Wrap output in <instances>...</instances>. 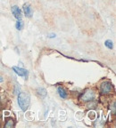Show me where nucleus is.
Listing matches in <instances>:
<instances>
[{
  "label": "nucleus",
  "instance_id": "obj_5",
  "mask_svg": "<svg viewBox=\"0 0 116 128\" xmlns=\"http://www.w3.org/2000/svg\"><path fill=\"white\" fill-rule=\"evenodd\" d=\"M22 11L24 12V15L26 16L27 18H30L32 16V8L30 4L26 3L22 6Z\"/></svg>",
  "mask_w": 116,
  "mask_h": 128
},
{
  "label": "nucleus",
  "instance_id": "obj_1",
  "mask_svg": "<svg viewBox=\"0 0 116 128\" xmlns=\"http://www.w3.org/2000/svg\"><path fill=\"white\" fill-rule=\"evenodd\" d=\"M30 96L26 92H20L18 95V104L22 111H26L30 107Z\"/></svg>",
  "mask_w": 116,
  "mask_h": 128
},
{
  "label": "nucleus",
  "instance_id": "obj_4",
  "mask_svg": "<svg viewBox=\"0 0 116 128\" xmlns=\"http://www.w3.org/2000/svg\"><path fill=\"white\" fill-rule=\"evenodd\" d=\"M11 11H12L13 15L16 20H21L22 18V11L17 6H13L11 7Z\"/></svg>",
  "mask_w": 116,
  "mask_h": 128
},
{
  "label": "nucleus",
  "instance_id": "obj_9",
  "mask_svg": "<svg viewBox=\"0 0 116 128\" xmlns=\"http://www.w3.org/2000/svg\"><path fill=\"white\" fill-rule=\"evenodd\" d=\"M23 26H24V23H23V22H22V19H21V20H17V22H16V23H15L16 30H22V28H23Z\"/></svg>",
  "mask_w": 116,
  "mask_h": 128
},
{
  "label": "nucleus",
  "instance_id": "obj_6",
  "mask_svg": "<svg viewBox=\"0 0 116 128\" xmlns=\"http://www.w3.org/2000/svg\"><path fill=\"white\" fill-rule=\"evenodd\" d=\"M13 70L20 76H26L27 73H28L26 70H24L22 68H19V67H16V66L13 67Z\"/></svg>",
  "mask_w": 116,
  "mask_h": 128
},
{
  "label": "nucleus",
  "instance_id": "obj_10",
  "mask_svg": "<svg viewBox=\"0 0 116 128\" xmlns=\"http://www.w3.org/2000/svg\"><path fill=\"white\" fill-rule=\"evenodd\" d=\"M14 126V121L12 118H9V119L6 120V124H5V127H13Z\"/></svg>",
  "mask_w": 116,
  "mask_h": 128
},
{
  "label": "nucleus",
  "instance_id": "obj_2",
  "mask_svg": "<svg viewBox=\"0 0 116 128\" xmlns=\"http://www.w3.org/2000/svg\"><path fill=\"white\" fill-rule=\"evenodd\" d=\"M96 98V92L93 89H87L81 96L80 97V100L83 102H92L94 99Z\"/></svg>",
  "mask_w": 116,
  "mask_h": 128
},
{
  "label": "nucleus",
  "instance_id": "obj_8",
  "mask_svg": "<svg viewBox=\"0 0 116 128\" xmlns=\"http://www.w3.org/2000/svg\"><path fill=\"white\" fill-rule=\"evenodd\" d=\"M37 94H38V96H40L41 98H45L46 96V94H47V92H46V90L45 89V88L43 87H39L37 89Z\"/></svg>",
  "mask_w": 116,
  "mask_h": 128
},
{
  "label": "nucleus",
  "instance_id": "obj_12",
  "mask_svg": "<svg viewBox=\"0 0 116 128\" xmlns=\"http://www.w3.org/2000/svg\"><path fill=\"white\" fill-rule=\"evenodd\" d=\"M48 38H55V34L52 33V34H50L49 36H48Z\"/></svg>",
  "mask_w": 116,
  "mask_h": 128
},
{
  "label": "nucleus",
  "instance_id": "obj_7",
  "mask_svg": "<svg viewBox=\"0 0 116 128\" xmlns=\"http://www.w3.org/2000/svg\"><path fill=\"white\" fill-rule=\"evenodd\" d=\"M57 92H58V94H59V96H60L62 99H66L67 98V96H68V94H67V92L65 91V89L63 87H58L57 88Z\"/></svg>",
  "mask_w": 116,
  "mask_h": 128
},
{
  "label": "nucleus",
  "instance_id": "obj_3",
  "mask_svg": "<svg viewBox=\"0 0 116 128\" xmlns=\"http://www.w3.org/2000/svg\"><path fill=\"white\" fill-rule=\"evenodd\" d=\"M113 91V86L110 81H104L100 84V94L103 95L111 94Z\"/></svg>",
  "mask_w": 116,
  "mask_h": 128
},
{
  "label": "nucleus",
  "instance_id": "obj_11",
  "mask_svg": "<svg viewBox=\"0 0 116 128\" xmlns=\"http://www.w3.org/2000/svg\"><path fill=\"white\" fill-rule=\"evenodd\" d=\"M104 46H106V47L108 48V49H112V47H113V44H112V41L110 39L108 40H106L105 42H104Z\"/></svg>",
  "mask_w": 116,
  "mask_h": 128
},
{
  "label": "nucleus",
  "instance_id": "obj_13",
  "mask_svg": "<svg viewBox=\"0 0 116 128\" xmlns=\"http://www.w3.org/2000/svg\"><path fill=\"white\" fill-rule=\"evenodd\" d=\"M3 81H4V79H3V78H2V76H0V83H2Z\"/></svg>",
  "mask_w": 116,
  "mask_h": 128
}]
</instances>
